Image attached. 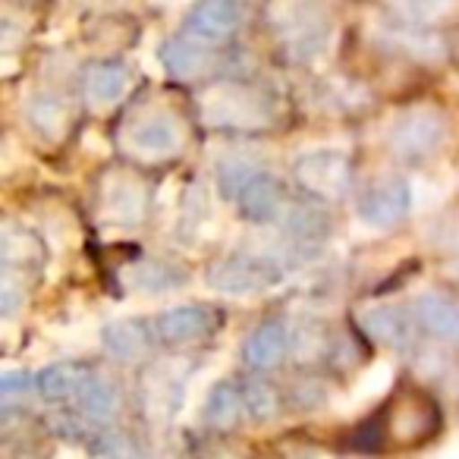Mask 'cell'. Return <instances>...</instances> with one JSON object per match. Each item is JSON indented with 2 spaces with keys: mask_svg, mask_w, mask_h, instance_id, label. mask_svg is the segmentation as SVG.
<instances>
[{
  "mask_svg": "<svg viewBox=\"0 0 459 459\" xmlns=\"http://www.w3.org/2000/svg\"><path fill=\"white\" fill-rule=\"evenodd\" d=\"M274 29L287 41L293 60H315L331 45V26L325 22L318 7H271Z\"/></svg>",
  "mask_w": 459,
  "mask_h": 459,
  "instance_id": "obj_5",
  "label": "cell"
},
{
  "mask_svg": "<svg viewBox=\"0 0 459 459\" xmlns=\"http://www.w3.org/2000/svg\"><path fill=\"white\" fill-rule=\"evenodd\" d=\"M290 346H293V340H290L287 325L268 321V325H262L249 340H246L243 359L252 365V368H274V365H281L283 359H287Z\"/></svg>",
  "mask_w": 459,
  "mask_h": 459,
  "instance_id": "obj_15",
  "label": "cell"
},
{
  "mask_svg": "<svg viewBox=\"0 0 459 459\" xmlns=\"http://www.w3.org/2000/svg\"><path fill=\"white\" fill-rule=\"evenodd\" d=\"M186 129L173 110L152 108L123 129V148L139 160H167L183 148Z\"/></svg>",
  "mask_w": 459,
  "mask_h": 459,
  "instance_id": "obj_2",
  "label": "cell"
},
{
  "mask_svg": "<svg viewBox=\"0 0 459 459\" xmlns=\"http://www.w3.org/2000/svg\"><path fill=\"white\" fill-rule=\"evenodd\" d=\"M129 70L117 60H98V64L85 66L82 73V98L89 101V108L104 110L114 108L123 95L129 91Z\"/></svg>",
  "mask_w": 459,
  "mask_h": 459,
  "instance_id": "obj_10",
  "label": "cell"
},
{
  "mask_svg": "<svg viewBox=\"0 0 459 459\" xmlns=\"http://www.w3.org/2000/svg\"><path fill=\"white\" fill-rule=\"evenodd\" d=\"M290 340H293V346L299 352L296 356H306V359H312V356H318V346H321V331L315 325H302L296 333H290Z\"/></svg>",
  "mask_w": 459,
  "mask_h": 459,
  "instance_id": "obj_33",
  "label": "cell"
},
{
  "mask_svg": "<svg viewBox=\"0 0 459 459\" xmlns=\"http://www.w3.org/2000/svg\"><path fill=\"white\" fill-rule=\"evenodd\" d=\"M204 419L214 428H237L246 419L243 390L237 384H217L204 396Z\"/></svg>",
  "mask_w": 459,
  "mask_h": 459,
  "instance_id": "obj_24",
  "label": "cell"
},
{
  "mask_svg": "<svg viewBox=\"0 0 459 459\" xmlns=\"http://www.w3.org/2000/svg\"><path fill=\"white\" fill-rule=\"evenodd\" d=\"M293 173L308 192L321 198H337L350 186V158L337 148H318V152L299 154Z\"/></svg>",
  "mask_w": 459,
  "mask_h": 459,
  "instance_id": "obj_7",
  "label": "cell"
},
{
  "mask_svg": "<svg viewBox=\"0 0 459 459\" xmlns=\"http://www.w3.org/2000/svg\"><path fill=\"white\" fill-rule=\"evenodd\" d=\"M243 406H246V419L258 421V425H264V421H271L277 415V394L271 384L264 381H246L243 387Z\"/></svg>",
  "mask_w": 459,
  "mask_h": 459,
  "instance_id": "obj_26",
  "label": "cell"
},
{
  "mask_svg": "<svg viewBox=\"0 0 459 459\" xmlns=\"http://www.w3.org/2000/svg\"><path fill=\"white\" fill-rule=\"evenodd\" d=\"M406 211H412V192H409V179H377L359 195L356 214L365 227L371 230H387L400 221Z\"/></svg>",
  "mask_w": 459,
  "mask_h": 459,
  "instance_id": "obj_8",
  "label": "cell"
},
{
  "mask_svg": "<svg viewBox=\"0 0 459 459\" xmlns=\"http://www.w3.org/2000/svg\"><path fill=\"white\" fill-rule=\"evenodd\" d=\"M444 139H446V117L437 108H431V104H419V108L403 110L387 135L390 152L406 160L428 158V154H434L444 145Z\"/></svg>",
  "mask_w": 459,
  "mask_h": 459,
  "instance_id": "obj_3",
  "label": "cell"
},
{
  "mask_svg": "<svg viewBox=\"0 0 459 459\" xmlns=\"http://www.w3.org/2000/svg\"><path fill=\"white\" fill-rule=\"evenodd\" d=\"M428 428V415L421 406H415V403H403L400 409H396L394 415V434L400 440H415L421 431Z\"/></svg>",
  "mask_w": 459,
  "mask_h": 459,
  "instance_id": "obj_29",
  "label": "cell"
},
{
  "mask_svg": "<svg viewBox=\"0 0 459 459\" xmlns=\"http://www.w3.org/2000/svg\"><path fill=\"white\" fill-rule=\"evenodd\" d=\"M434 243L459 255V217H450L446 223H437V230H434Z\"/></svg>",
  "mask_w": 459,
  "mask_h": 459,
  "instance_id": "obj_35",
  "label": "cell"
},
{
  "mask_svg": "<svg viewBox=\"0 0 459 459\" xmlns=\"http://www.w3.org/2000/svg\"><path fill=\"white\" fill-rule=\"evenodd\" d=\"M239 211H243L249 221L255 223H268V221H277L283 214V192H281V183H277L271 173H258L243 192H239Z\"/></svg>",
  "mask_w": 459,
  "mask_h": 459,
  "instance_id": "obj_16",
  "label": "cell"
},
{
  "mask_svg": "<svg viewBox=\"0 0 459 459\" xmlns=\"http://www.w3.org/2000/svg\"><path fill=\"white\" fill-rule=\"evenodd\" d=\"M29 384H32V377H29L26 371H4V377H0V394H4V400H13V396L26 394Z\"/></svg>",
  "mask_w": 459,
  "mask_h": 459,
  "instance_id": "obj_34",
  "label": "cell"
},
{
  "mask_svg": "<svg viewBox=\"0 0 459 459\" xmlns=\"http://www.w3.org/2000/svg\"><path fill=\"white\" fill-rule=\"evenodd\" d=\"M35 255H39V243L29 237L26 230L7 223V227H4V262H7V268L32 262Z\"/></svg>",
  "mask_w": 459,
  "mask_h": 459,
  "instance_id": "obj_28",
  "label": "cell"
},
{
  "mask_svg": "<svg viewBox=\"0 0 459 459\" xmlns=\"http://www.w3.org/2000/svg\"><path fill=\"white\" fill-rule=\"evenodd\" d=\"M123 283L135 293H167L173 287H183V271L164 262H139L123 271Z\"/></svg>",
  "mask_w": 459,
  "mask_h": 459,
  "instance_id": "obj_23",
  "label": "cell"
},
{
  "mask_svg": "<svg viewBox=\"0 0 459 459\" xmlns=\"http://www.w3.org/2000/svg\"><path fill=\"white\" fill-rule=\"evenodd\" d=\"M450 10H453L450 4H400V7H394V13L421 29V26H434V20L446 16Z\"/></svg>",
  "mask_w": 459,
  "mask_h": 459,
  "instance_id": "obj_30",
  "label": "cell"
},
{
  "mask_svg": "<svg viewBox=\"0 0 459 459\" xmlns=\"http://www.w3.org/2000/svg\"><path fill=\"white\" fill-rule=\"evenodd\" d=\"M409 192H412V211H425L444 198V189H440L434 179H425V177L409 179Z\"/></svg>",
  "mask_w": 459,
  "mask_h": 459,
  "instance_id": "obj_32",
  "label": "cell"
},
{
  "mask_svg": "<svg viewBox=\"0 0 459 459\" xmlns=\"http://www.w3.org/2000/svg\"><path fill=\"white\" fill-rule=\"evenodd\" d=\"M243 26V7L233 4V0H208V4H198V7L189 10V20H186V29H189L192 39L204 41H223Z\"/></svg>",
  "mask_w": 459,
  "mask_h": 459,
  "instance_id": "obj_9",
  "label": "cell"
},
{
  "mask_svg": "<svg viewBox=\"0 0 459 459\" xmlns=\"http://www.w3.org/2000/svg\"><path fill=\"white\" fill-rule=\"evenodd\" d=\"M160 60H164L167 73H173L177 79H198L208 76L214 70V51L204 41L192 39V35H177L167 39L160 48Z\"/></svg>",
  "mask_w": 459,
  "mask_h": 459,
  "instance_id": "obj_13",
  "label": "cell"
},
{
  "mask_svg": "<svg viewBox=\"0 0 459 459\" xmlns=\"http://www.w3.org/2000/svg\"><path fill=\"white\" fill-rule=\"evenodd\" d=\"M202 120L217 129H262L271 123V104L249 85H217L202 95Z\"/></svg>",
  "mask_w": 459,
  "mask_h": 459,
  "instance_id": "obj_1",
  "label": "cell"
},
{
  "mask_svg": "<svg viewBox=\"0 0 459 459\" xmlns=\"http://www.w3.org/2000/svg\"><path fill=\"white\" fill-rule=\"evenodd\" d=\"M204 281L214 293L243 299V296H258L262 290H268L277 281V268L262 255H230L208 264Z\"/></svg>",
  "mask_w": 459,
  "mask_h": 459,
  "instance_id": "obj_4",
  "label": "cell"
},
{
  "mask_svg": "<svg viewBox=\"0 0 459 459\" xmlns=\"http://www.w3.org/2000/svg\"><path fill=\"white\" fill-rule=\"evenodd\" d=\"M101 343L117 362H139L148 350V337L135 321H110L101 327Z\"/></svg>",
  "mask_w": 459,
  "mask_h": 459,
  "instance_id": "obj_22",
  "label": "cell"
},
{
  "mask_svg": "<svg viewBox=\"0 0 459 459\" xmlns=\"http://www.w3.org/2000/svg\"><path fill=\"white\" fill-rule=\"evenodd\" d=\"M390 384H394V362H387V359H377V362H371L368 368L356 377L352 390L343 396V406H340V412H359V409L371 406V403L381 400V396L387 394Z\"/></svg>",
  "mask_w": 459,
  "mask_h": 459,
  "instance_id": "obj_20",
  "label": "cell"
},
{
  "mask_svg": "<svg viewBox=\"0 0 459 459\" xmlns=\"http://www.w3.org/2000/svg\"><path fill=\"white\" fill-rule=\"evenodd\" d=\"M258 173H264V170L252 158L230 154V158L217 160V183H221V192L227 198H239V192H243Z\"/></svg>",
  "mask_w": 459,
  "mask_h": 459,
  "instance_id": "obj_25",
  "label": "cell"
},
{
  "mask_svg": "<svg viewBox=\"0 0 459 459\" xmlns=\"http://www.w3.org/2000/svg\"><path fill=\"white\" fill-rule=\"evenodd\" d=\"M76 403H79V412H82L85 419H91L95 425H108V421L120 412V387H117L110 377L91 375Z\"/></svg>",
  "mask_w": 459,
  "mask_h": 459,
  "instance_id": "obj_21",
  "label": "cell"
},
{
  "mask_svg": "<svg viewBox=\"0 0 459 459\" xmlns=\"http://www.w3.org/2000/svg\"><path fill=\"white\" fill-rule=\"evenodd\" d=\"M359 325L365 327V333L371 340H377L381 346H390V350H400L412 337L406 312L400 306H387V302H375V306L362 308L359 312Z\"/></svg>",
  "mask_w": 459,
  "mask_h": 459,
  "instance_id": "obj_14",
  "label": "cell"
},
{
  "mask_svg": "<svg viewBox=\"0 0 459 459\" xmlns=\"http://www.w3.org/2000/svg\"><path fill=\"white\" fill-rule=\"evenodd\" d=\"M211 325V315L208 308L202 306H173L167 308V312H160L158 318H154V337L160 340L164 346H189L195 343V340L204 337V331H208Z\"/></svg>",
  "mask_w": 459,
  "mask_h": 459,
  "instance_id": "obj_11",
  "label": "cell"
},
{
  "mask_svg": "<svg viewBox=\"0 0 459 459\" xmlns=\"http://www.w3.org/2000/svg\"><path fill=\"white\" fill-rule=\"evenodd\" d=\"M394 41L400 48H406V54H412V57H419V60H440L444 57V41H440L434 32H428V29L409 26L406 32H396Z\"/></svg>",
  "mask_w": 459,
  "mask_h": 459,
  "instance_id": "obj_27",
  "label": "cell"
},
{
  "mask_svg": "<svg viewBox=\"0 0 459 459\" xmlns=\"http://www.w3.org/2000/svg\"><path fill=\"white\" fill-rule=\"evenodd\" d=\"M148 189L133 173H108L98 195V217L114 230H135L145 221Z\"/></svg>",
  "mask_w": 459,
  "mask_h": 459,
  "instance_id": "obj_6",
  "label": "cell"
},
{
  "mask_svg": "<svg viewBox=\"0 0 459 459\" xmlns=\"http://www.w3.org/2000/svg\"><path fill=\"white\" fill-rule=\"evenodd\" d=\"M57 459H89V456H85V453H79V450H64Z\"/></svg>",
  "mask_w": 459,
  "mask_h": 459,
  "instance_id": "obj_37",
  "label": "cell"
},
{
  "mask_svg": "<svg viewBox=\"0 0 459 459\" xmlns=\"http://www.w3.org/2000/svg\"><path fill=\"white\" fill-rule=\"evenodd\" d=\"M431 459H459V434L453 440H446V444L440 446V450H434Z\"/></svg>",
  "mask_w": 459,
  "mask_h": 459,
  "instance_id": "obj_36",
  "label": "cell"
},
{
  "mask_svg": "<svg viewBox=\"0 0 459 459\" xmlns=\"http://www.w3.org/2000/svg\"><path fill=\"white\" fill-rule=\"evenodd\" d=\"M22 306H26V287H22L20 277L7 268L4 283H0V315L10 321V318H16V312H20Z\"/></svg>",
  "mask_w": 459,
  "mask_h": 459,
  "instance_id": "obj_31",
  "label": "cell"
},
{
  "mask_svg": "<svg viewBox=\"0 0 459 459\" xmlns=\"http://www.w3.org/2000/svg\"><path fill=\"white\" fill-rule=\"evenodd\" d=\"M415 318H419L421 331L428 337L440 340V343H459V302L450 296L428 290L415 299Z\"/></svg>",
  "mask_w": 459,
  "mask_h": 459,
  "instance_id": "obj_12",
  "label": "cell"
},
{
  "mask_svg": "<svg viewBox=\"0 0 459 459\" xmlns=\"http://www.w3.org/2000/svg\"><path fill=\"white\" fill-rule=\"evenodd\" d=\"M26 120L45 139H60L66 133V123H70V108L54 91H32L26 101Z\"/></svg>",
  "mask_w": 459,
  "mask_h": 459,
  "instance_id": "obj_19",
  "label": "cell"
},
{
  "mask_svg": "<svg viewBox=\"0 0 459 459\" xmlns=\"http://www.w3.org/2000/svg\"><path fill=\"white\" fill-rule=\"evenodd\" d=\"M91 371L85 365L76 362H54L48 368H41V375L35 377L39 384V394L51 403H64V400H79V394L89 384Z\"/></svg>",
  "mask_w": 459,
  "mask_h": 459,
  "instance_id": "obj_18",
  "label": "cell"
},
{
  "mask_svg": "<svg viewBox=\"0 0 459 459\" xmlns=\"http://www.w3.org/2000/svg\"><path fill=\"white\" fill-rule=\"evenodd\" d=\"M281 230L293 243H318L331 233V217L312 202H287L281 214Z\"/></svg>",
  "mask_w": 459,
  "mask_h": 459,
  "instance_id": "obj_17",
  "label": "cell"
}]
</instances>
